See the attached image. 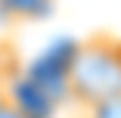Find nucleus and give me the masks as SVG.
I'll list each match as a JSON object with an SVG mask.
<instances>
[{
  "mask_svg": "<svg viewBox=\"0 0 121 118\" xmlns=\"http://www.w3.org/2000/svg\"><path fill=\"white\" fill-rule=\"evenodd\" d=\"M89 118H121V96L92 102V105H89Z\"/></svg>",
  "mask_w": 121,
  "mask_h": 118,
  "instance_id": "3",
  "label": "nucleus"
},
{
  "mask_svg": "<svg viewBox=\"0 0 121 118\" xmlns=\"http://www.w3.org/2000/svg\"><path fill=\"white\" fill-rule=\"evenodd\" d=\"M67 83L73 96L89 105L121 96V42H112V38L86 42L70 64Z\"/></svg>",
  "mask_w": 121,
  "mask_h": 118,
  "instance_id": "1",
  "label": "nucleus"
},
{
  "mask_svg": "<svg viewBox=\"0 0 121 118\" xmlns=\"http://www.w3.org/2000/svg\"><path fill=\"white\" fill-rule=\"evenodd\" d=\"M0 118H32L29 112H26L19 102H13V99H6L3 105H0Z\"/></svg>",
  "mask_w": 121,
  "mask_h": 118,
  "instance_id": "4",
  "label": "nucleus"
},
{
  "mask_svg": "<svg viewBox=\"0 0 121 118\" xmlns=\"http://www.w3.org/2000/svg\"><path fill=\"white\" fill-rule=\"evenodd\" d=\"M10 99V89H6V74H3V67H0V105Z\"/></svg>",
  "mask_w": 121,
  "mask_h": 118,
  "instance_id": "5",
  "label": "nucleus"
},
{
  "mask_svg": "<svg viewBox=\"0 0 121 118\" xmlns=\"http://www.w3.org/2000/svg\"><path fill=\"white\" fill-rule=\"evenodd\" d=\"M3 10H10L13 16H22V19H35L45 16L51 10V0H0Z\"/></svg>",
  "mask_w": 121,
  "mask_h": 118,
  "instance_id": "2",
  "label": "nucleus"
}]
</instances>
